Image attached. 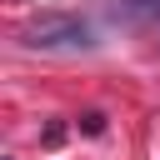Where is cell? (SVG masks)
<instances>
[{
    "label": "cell",
    "mask_w": 160,
    "mask_h": 160,
    "mask_svg": "<svg viewBox=\"0 0 160 160\" xmlns=\"http://www.w3.org/2000/svg\"><path fill=\"white\" fill-rule=\"evenodd\" d=\"M80 125H85L90 135H100V130H105V115H100V110H90V115H80Z\"/></svg>",
    "instance_id": "obj_3"
},
{
    "label": "cell",
    "mask_w": 160,
    "mask_h": 160,
    "mask_svg": "<svg viewBox=\"0 0 160 160\" xmlns=\"http://www.w3.org/2000/svg\"><path fill=\"white\" fill-rule=\"evenodd\" d=\"M100 10H105L115 25H130V30L160 25V0H100Z\"/></svg>",
    "instance_id": "obj_2"
},
{
    "label": "cell",
    "mask_w": 160,
    "mask_h": 160,
    "mask_svg": "<svg viewBox=\"0 0 160 160\" xmlns=\"http://www.w3.org/2000/svg\"><path fill=\"white\" fill-rule=\"evenodd\" d=\"M15 40L25 50H45V55H75V50H95V30L90 20L80 15H65V10H50V15H35L15 30Z\"/></svg>",
    "instance_id": "obj_1"
}]
</instances>
